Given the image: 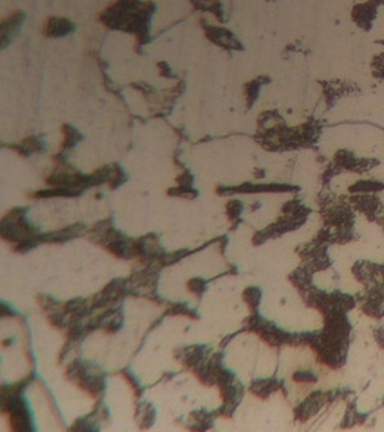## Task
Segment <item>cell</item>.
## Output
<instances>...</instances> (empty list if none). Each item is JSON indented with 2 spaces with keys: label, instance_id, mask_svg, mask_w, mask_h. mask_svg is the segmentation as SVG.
<instances>
[{
  "label": "cell",
  "instance_id": "6da1fadb",
  "mask_svg": "<svg viewBox=\"0 0 384 432\" xmlns=\"http://www.w3.org/2000/svg\"><path fill=\"white\" fill-rule=\"evenodd\" d=\"M154 12V5L150 1L141 3L139 0H117L101 14V23L110 29L133 33L139 44L148 42L150 21Z\"/></svg>",
  "mask_w": 384,
  "mask_h": 432
},
{
  "label": "cell",
  "instance_id": "7a4b0ae2",
  "mask_svg": "<svg viewBox=\"0 0 384 432\" xmlns=\"http://www.w3.org/2000/svg\"><path fill=\"white\" fill-rule=\"evenodd\" d=\"M26 213L27 208L15 207L6 216H3L0 222V235L3 240L19 243L22 240L34 238L38 235H36L38 229H35L26 222Z\"/></svg>",
  "mask_w": 384,
  "mask_h": 432
},
{
  "label": "cell",
  "instance_id": "3957f363",
  "mask_svg": "<svg viewBox=\"0 0 384 432\" xmlns=\"http://www.w3.org/2000/svg\"><path fill=\"white\" fill-rule=\"evenodd\" d=\"M205 36L217 47L230 50H243V45L229 29L217 26L203 25Z\"/></svg>",
  "mask_w": 384,
  "mask_h": 432
},
{
  "label": "cell",
  "instance_id": "277c9868",
  "mask_svg": "<svg viewBox=\"0 0 384 432\" xmlns=\"http://www.w3.org/2000/svg\"><path fill=\"white\" fill-rule=\"evenodd\" d=\"M25 19V14L23 12H14L7 19L1 21L0 25V38H1V49L8 47L15 35L17 34L19 27L22 26Z\"/></svg>",
  "mask_w": 384,
  "mask_h": 432
},
{
  "label": "cell",
  "instance_id": "5b68a950",
  "mask_svg": "<svg viewBox=\"0 0 384 432\" xmlns=\"http://www.w3.org/2000/svg\"><path fill=\"white\" fill-rule=\"evenodd\" d=\"M378 6L372 0L368 3H359L354 7L352 17L354 22L363 29H370L372 27V23L375 19Z\"/></svg>",
  "mask_w": 384,
  "mask_h": 432
},
{
  "label": "cell",
  "instance_id": "8992f818",
  "mask_svg": "<svg viewBox=\"0 0 384 432\" xmlns=\"http://www.w3.org/2000/svg\"><path fill=\"white\" fill-rule=\"evenodd\" d=\"M86 226L84 224H75L70 226L60 231L52 232L47 235H38L36 239L38 242H49V243H63L69 241L71 239L78 237L80 233L85 231Z\"/></svg>",
  "mask_w": 384,
  "mask_h": 432
},
{
  "label": "cell",
  "instance_id": "52a82bcc",
  "mask_svg": "<svg viewBox=\"0 0 384 432\" xmlns=\"http://www.w3.org/2000/svg\"><path fill=\"white\" fill-rule=\"evenodd\" d=\"M75 25L68 19L50 17L45 25V35L47 38H63L73 33Z\"/></svg>",
  "mask_w": 384,
  "mask_h": 432
},
{
  "label": "cell",
  "instance_id": "ba28073f",
  "mask_svg": "<svg viewBox=\"0 0 384 432\" xmlns=\"http://www.w3.org/2000/svg\"><path fill=\"white\" fill-rule=\"evenodd\" d=\"M373 163L374 160L357 159L350 151H339L336 154V163L344 169L359 170V173H362L364 169H370Z\"/></svg>",
  "mask_w": 384,
  "mask_h": 432
},
{
  "label": "cell",
  "instance_id": "9c48e42d",
  "mask_svg": "<svg viewBox=\"0 0 384 432\" xmlns=\"http://www.w3.org/2000/svg\"><path fill=\"white\" fill-rule=\"evenodd\" d=\"M10 149L15 151L21 156H29V154H36L45 150V143L42 142L41 139L36 136H29L23 140L21 143H13L8 145Z\"/></svg>",
  "mask_w": 384,
  "mask_h": 432
},
{
  "label": "cell",
  "instance_id": "30bf717a",
  "mask_svg": "<svg viewBox=\"0 0 384 432\" xmlns=\"http://www.w3.org/2000/svg\"><path fill=\"white\" fill-rule=\"evenodd\" d=\"M78 386L87 392L92 398H97L105 389V381L99 376H88L86 374L78 379Z\"/></svg>",
  "mask_w": 384,
  "mask_h": 432
},
{
  "label": "cell",
  "instance_id": "8fae6325",
  "mask_svg": "<svg viewBox=\"0 0 384 432\" xmlns=\"http://www.w3.org/2000/svg\"><path fill=\"white\" fill-rule=\"evenodd\" d=\"M106 250L110 251V254H114L119 259H131L134 257L132 252V242L129 243L124 239L123 235L120 238L115 239L113 241L105 245Z\"/></svg>",
  "mask_w": 384,
  "mask_h": 432
},
{
  "label": "cell",
  "instance_id": "7c38bea8",
  "mask_svg": "<svg viewBox=\"0 0 384 432\" xmlns=\"http://www.w3.org/2000/svg\"><path fill=\"white\" fill-rule=\"evenodd\" d=\"M82 195L80 189L67 187H54L51 189H43V191H35L31 195L33 198H49V197H78Z\"/></svg>",
  "mask_w": 384,
  "mask_h": 432
},
{
  "label": "cell",
  "instance_id": "4fadbf2b",
  "mask_svg": "<svg viewBox=\"0 0 384 432\" xmlns=\"http://www.w3.org/2000/svg\"><path fill=\"white\" fill-rule=\"evenodd\" d=\"M10 419L13 431H33L31 416H29L27 407L24 410L10 413Z\"/></svg>",
  "mask_w": 384,
  "mask_h": 432
},
{
  "label": "cell",
  "instance_id": "5bb4252c",
  "mask_svg": "<svg viewBox=\"0 0 384 432\" xmlns=\"http://www.w3.org/2000/svg\"><path fill=\"white\" fill-rule=\"evenodd\" d=\"M63 139L62 149L63 150H68L71 147H75L78 142L82 141V136L80 134V132L78 130L75 129L73 126L64 124L62 126Z\"/></svg>",
  "mask_w": 384,
  "mask_h": 432
},
{
  "label": "cell",
  "instance_id": "9a60e30c",
  "mask_svg": "<svg viewBox=\"0 0 384 432\" xmlns=\"http://www.w3.org/2000/svg\"><path fill=\"white\" fill-rule=\"evenodd\" d=\"M266 79H267L266 77H261V78L248 82L245 86V94H246L247 107L248 108H250L255 104L256 99L259 97L261 86L266 82Z\"/></svg>",
  "mask_w": 384,
  "mask_h": 432
},
{
  "label": "cell",
  "instance_id": "2e32d148",
  "mask_svg": "<svg viewBox=\"0 0 384 432\" xmlns=\"http://www.w3.org/2000/svg\"><path fill=\"white\" fill-rule=\"evenodd\" d=\"M193 5L201 10H208L215 14L222 21L224 12H222V5L219 0H192Z\"/></svg>",
  "mask_w": 384,
  "mask_h": 432
},
{
  "label": "cell",
  "instance_id": "e0dca14e",
  "mask_svg": "<svg viewBox=\"0 0 384 432\" xmlns=\"http://www.w3.org/2000/svg\"><path fill=\"white\" fill-rule=\"evenodd\" d=\"M203 350L201 347H191V351H186L185 356L183 358L184 366L186 368H193L197 366L202 360H203Z\"/></svg>",
  "mask_w": 384,
  "mask_h": 432
},
{
  "label": "cell",
  "instance_id": "ac0fdd59",
  "mask_svg": "<svg viewBox=\"0 0 384 432\" xmlns=\"http://www.w3.org/2000/svg\"><path fill=\"white\" fill-rule=\"evenodd\" d=\"M167 194L169 196H177V197H183L187 198V200H194V198L197 197V195L199 193L197 191H194L192 188L189 187H183V186H180V187L177 188H170L168 189Z\"/></svg>",
  "mask_w": 384,
  "mask_h": 432
},
{
  "label": "cell",
  "instance_id": "d6986e66",
  "mask_svg": "<svg viewBox=\"0 0 384 432\" xmlns=\"http://www.w3.org/2000/svg\"><path fill=\"white\" fill-rule=\"evenodd\" d=\"M383 185L378 182H371V180H363V182H357L353 187H350L352 191H381Z\"/></svg>",
  "mask_w": 384,
  "mask_h": 432
},
{
  "label": "cell",
  "instance_id": "ffe728a7",
  "mask_svg": "<svg viewBox=\"0 0 384 432\" xmlns=\"http://www.w3.org/2000/svg\"><path fill=\"white\" fill-rule=\"evenodd\" d=\"M243 298H245V301L250 305L252 309H256L257 305H259V298H261V291H259V288H247L245 293H243Z\"/></svg>",
  "mask_w": 384,
  "mask_h": 432
},
{
  "label": "cell",
  "instance_id": "44dd1931",
  "mask_svg": "<svg viewBox=\"0 0 384 432\" xmlns=\"http://www.w3.org/2000/svg\"><path fill=\"white\" fill-rule=\"evenodd\" d=\"M38 237V235H36ZM36 237L34 238H27L25 240H22V241H19V243H16L15 247H14V251L15 252H19V254H24L26 251H29L33 248L36 247L38 245V239Z\"/></svg>",
  "mask_w": 384,
  "mask_h": 432
},
{
  "label": "cell",
  "instance_id": "7402d4cb",
  "mask_svg": "<svg viewBox=\"0 0 384 432\" xmlns=\"http://www.w3.org/2000/svg\"><path fill=\"white\" fill-rule=\"evenodd\" d=\"M187 287H189V291L194 293L196 296L201 298L202 294H203L205 289H206V288H205L206 287V282L202 278H193L189 280V284H187Z\"/></svg>",
  "mask_w": 384,
  "mask_h": 432
},
{
  "label": "cell",
  "instance_id": "603a6c76",
  "mask_svg": "<svg viewBox=\"0 0 384 432\" xmlns=\"http://www.w3.org/2000/svg\"><path fill=\"white\" fill-rule=\"evenodd\" d=\"M166 314H170V315H186V317H192V319H197L195 313H193L192 311H189L186 307L185 304H176L173 307H170L169 310L166 312Z\"/></svg>",
  "mask_w": 384,
  "mask_h": 432
},
{
  "label": "cell",
  "instance_id": "cb8c5ba5",
  "mask_svg": "<svg viewBox=\"0 0 384 432\" xmlns=\"http://www.w3.org/2000/svg\"><path fill=\"white\" fill-rule=\"evenodd\" d=\"M243 203L239 201H230L227 204V215L229 219L233 221L241 214Z\"/></svg>",
  "mask_w": 384,
  "mask_h": 432
},
{
  "label": "cell",
  "instance_id": "d4e9b609",
  "mask_svg": "<svg viewBox=\"0 0 384 432\" xmlns=\"http://www.w3.org/2000/svg\"><path fill=\"white\" fill-rule=\"evenodd\" d=\"M373 75L378 78L384 79V53L380 54L373 59Z\"/></svg>",
  "mask_w": 384,
  "mask_h": 432
},
{
  "label": "cell",
  "instance_id": "484cf974",
  "mask_svg": "<svg viewBox=\"0 0 384 432\" xmlns=\"http://www.w3.org/2000/svg\"><path fill=\"white\" fill-rule=\"evenodd\" d=\"M122 375H123L126 382L129 383L130 385L132 386L133 391H134V394H136V398H140L143 389L139 385L138 382H136V379H134V376L130 373V372H128V370H126V372L125 370L122 372Z\"/></svg>",
  "mask_w": 384,
  "mask_h": 432
},
{
  "label": "cell",
  "instance_id": "4316f807",
  "mask_svg": "<svg viewBox=\"0 0 384 432\" xmlns=\"http://www.w3.org/2000/svg\"><path fill=\"white\" fill-rule=\"evenodd\" d=\"M122 323H123V317H122V314H119L117 317H114L112 321L108 323V326H105L104 330L106 332H110V333L119 331L122 326Z\"/></svg>",
  "mask_w": 384,
  "mask_h": 432
},
{
  "label": "cell",
  "instance_id": "83f0119b",
  "mask_svg": "<svg viewBox=\"0 0 384 432\" xmlns=\"http://www.w3.org/2000/svg\"><path fill=\"white\" fill-rule=\"evenodd\" d=\"M154 418H156L154 409H152V407H148V409L145 411L143 421H142L141 429H148V428H150V427L152 426V423L154 422Z\"/></svg>",
  "mask_w": 384,
  "mask_h": 432
},
{
  "label": "cell",
  "instance_id": "f1b7e54d",
  "mask_svg": "<svg viewBox=\"0 0 384 432\" xmlns=\"http://www.w3.org/2000/svg\"><path fill=\"white\" fill-rule=\"evenodd\" d=\"M38 303L41 305L42 309H45V311L53 310V309L58 307L57 302L54 301L53 298H49V296H40L38 298Z\"/></svg>",
  "mask_w": 384,
  "mask_h": 432
},
{
  "label": "cell",
  "instance_id": "f546056e",
  "mask_svg": "<svg viewBox=\"0 0 384 432\" xmlns=\"http://www.w3.org/2000/svg\"><path fill=\"white\" fill-rule=\"evenodd\" d=\"M63 317H64V314H51V315H49V321H50L52 326H57L59 329H62V328L66 326L64 321H63Z\"/></svg>",
  "mask_w": 384,
  "mask_h": 432
},
{
  "label": "cell",
  "instance_id": "4dcf8cb0",
  "mask_svg": "<svg viewBox=\"0 0 384 432\" xmlns=\"http://www.w3.org/2000/svg\"><path fill=\"white\" fill-rule=\"evenodd\" d=\"M177 182L180 184V186H183V187H189L193 184L192 175L185 171L177 178Z\"/></svg>",
  "mask_w": 384,
  "mask_h": 432
},
{
  "label": "cell",
  "instance_id": "1f68e13d",
  "mask_svg": "<svg viewBox=\"0 0 384 432\" xmlns=\"http://www.w3.org/2000/svg\"><path fill=\"white\" fill-rule=\"evenodd\" d=\"M159 68L161 70V75H166V77H171V70H170L169 67H168L167 63L166 62H160L159 64Z\"/></svg>",
  "mask_w": 384,
  "mask_h": 432
},
{
  "label": "cell",
  "instance_id": "d6a6232c",
  "mask_svg": "<svg viewBox=\"0 0 384 432\" xmlns=\"http://www.w3.org/2000/svg\"><path fill=\"white\" fill-rule=\"evenodd\" d=\"M10 314H14L13 311L10 310V307H7L5 304H3V307H1V315H3V317H12Z\"/></svg>",
  "mask_w": 384,
  "mask_h": 432
}]
</instances>
